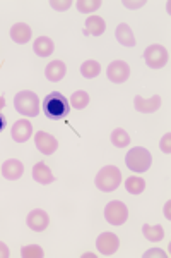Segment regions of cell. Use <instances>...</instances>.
<instances>
[{
	"instance_id": "6da1fadb",
	"label": "cell",
	"mask_w": 171,
	"mask_h": 258,
	"mask_svg": "<svg viewBox=\"0 0 171 258\" xmlns=\"http://www.w3.org/2000/svg\"><path fill=\"white\" fill-rule=\"evenodd\" d=\"M41 110H43V114L52 120L65 119L70 110L69 100H67L65 95L60 93V91H52V93H48L47 97L43 98Z\"/></svg>"
},
{
	"instance_id": "7a4b0ae2",
	"label": "cell",
	"mask_w": 171,
	"mask_h": 258,
	"mask_svg": "<svg viewBox=\"0 0 171 258\" xmlns=\"http://www.w3.org/2000/svg\"><path fill=\"white\" fill-rule=\"evenodd\" d=\"M14 107L21 115L36 117L40 114V98L35 91H19L14 98Z\"/></svg>"
},
{
	"instance_id": "3957f363",
	"label": "cell",
	"mask_w": 171,
	"mask_h": 258,
	"mask_svg": "<svg viewBox=\"0 0 171 258\" xmlns=\"http://www.w3.org/2000/svg\"><path fill=\"white\" fill-rule=\"evenodd\" d=\"M94 182H96V188L99 191L110 193V191H115L122 184V172L115 165H106V167H103L96 174Z\"/></svg>"
},
{
	"instance_id": "277c9868",
	"label": "cell",
	"mask_w": 171,
	"mask_h": 258,
	"mask_svg": "<svg viewBox=\"0 0 171 258\" xmlns=\"http://www.w3.org/2000/svg\"><path fill=\"white\" fill-rule=\"evenodd\" d=\"M125 164H127V167L133 170V172H145V170L151 169L152 155L149 150H145L142 147H135L127 153Z\"/></svg>"
},
{
	"instance_id": "5b68a950",
	"label": "cell",
	"mask_w": 171,
	"mask_h": 258,
	"mask_svg": "<svg viewBox=\"0 0 171 258\" xmlns=\"http://www.w3.org/2000/svg\"><path fill=\"white\" fill-rule=\"evenodd\" d=\"M144 60L151 69H161L168 64L169 53H168V50L162 47V45H151V47L145 48Z\"/></svg>"
},
{
	"instance_id": "8992f818",
	"label": "cell",
	"mask_w": 171,
	"mask_h": 258,
	"mask_svg": "<svg viewBox=\"0 0 171 258\" xmlns=\"http://www.w3.org/2000/svg\"><path fill=\"white\" fill-rule=\"evenodd\" d=\"M105 219L108 224H111V226H123L128 219L127 205H125L123 202H118V200L110 202L105 209Z\"/></svg>"
},
{
	"instance_id": "52a82bcc",
	"label": "cell",
	"mask_w": 171,
	"mask_h": 258,
	"mask_svg": "<svg viewBox=\"0 0 171 258\" xmlns=\"http://www.w3.org/2000/svg\"><path fill=\"white\" fill-rule=\"evenodd\" d=\"M96 248L105 256H111L118 251L120 239L116 238V234H113V232H101L99 238L96 239Z\"/></svg>"
},
{
	"instance_id": "ba28073f",
	"label": "cell",
	"mask_w": 171,
	"mask_h": 258,
	"mask_svg": "<svg viewBox=\"0 0 171 258\" xmlns=\"http://www.w3.org/2000/svg\"><path fill=\"white\" fill-rule=\"evenodd\" d=\"M108 80L111 83H116V85H122L130 78V66L125 60H113L110 66H108Z\"/></svg>"
},
{
	"instance_id": "9c48e42d",
	"label": "cell",
	"mask_w": 171,
	"mask_h": 258,
	"mask_svg": "<svg viewBox=\"0 0 171 258\" xmlns=\"http://www.w3.org/2000/svg\"><path fill=\"white\" fill-rule=\"evenodd\" d=\"M35 143H36V148H38L43 155H53L58 148V141L55 136H52L50 133H45V131L36 133Z\"/></svg>"
},
{
	"instance_id": "30bf717a",
	"label": "cell",
	"mask_w": 171,
	"mask_h": 258,
	"mask_svg": "<svg viewBox=\"0 0 171 258\" xmlns=\"http://www.w3.org/2000/svg\"><path fill=\"white\" fill-rule=\"evenodd\" d=\"M26 222H28V227L31 229V231L43 232V231H47V227L50 224V217H48V214L45 210L36 209V210H31L28 214Z\"/></svg>"
},
{
	"instance_id": "8fae6325",
	"label": "cell",
	"mask_w": 171,
	"mask_h": 258,
	"mask_svg": "<svg viewBox=\"0 0 171 258\" xmlns=\"http://www.w3.org/2000/svg\"><path fill=\"white\" fill-rule=\"evenodd\" d=\"M11 136L16 143H26V141L33 136V124L28 119H19L14 122L11 129Z\"/></svg>"
},
{
	"instance_id": "7c38bea8",
	"label": "cell",
	"mask_w": 171,
	"mask_h": 258,
	"mask_svg": "<svg viewBox=\"0 0 171 258\" xmlns=\"http://www.w3.org/2000/svg\"><path fill=\"white\" fill-rule=\"evenodd\" d=\"M133 105H135L137 112H140V114H152V112L159 110L161 97H159V95H154V97L144 100L142 97H139V95H137V97L133 98Z\"/></svg>"
},
{
	"instance_id": "4fadbf2b",
	"label": "cell",
	"mask_w": 171,
	"mask_h": 258,
	"mask_svg": "<svg viewBox=\"0 0 171 258\" xmlns=\"http://www.w3.org/2000/svg\"><path fill=\"white\" fill-rule=\"evenodd\" d=\"M24 174V165L23 162L18 159H9L4 162L2 165V176L9 181H18V179Z\"/></svg>"
},
{
	"instance_id": "5bb4252c",
	"label": "cell",
	"mask_w": 171,
	"mask_h": 258,
	"mask_svg": "<svg viewBox=\"0 0 171 258\" xmlns=\"http://www.w3.org/2000/svg\"><path fill=\"white\" fill-rule=\"evenodd\" d=\"M67 74V66L62 60H52L50 64L45 68V76H47L48 81H62Z\"/></svg>"
},
{
	"instance_id": "9a60e30c",
	"label": "cell",
	"mask_w": 171,
	"mask_h": 258,
	"mask_svg": "<svg viewBox=\"0 0 171 258\" xmlns=\"http://www.w3.org/2000/svg\"><path fill=\"white\" fill-rule=\"evenodd\" d=\"M33 179H35L36 182H40V184H52V182L55 181V176H53V172L50 170L47 164L38 162V164L33 167Z\"/></svg>"
},
{
	"instance_id": "2e32d148",
	"label": "cell",
	"mask_w": 171,
	"mask_h": 258,
	"mask_svg": "<svg viewBox=\"0 0 171 258\" xmlns=\"http://www.w3.org/2000/svg\"><path fill=\"white\" fill-rule=\"evenodd\" d=\"M33 33H31V28L28 26L26 23H18L11 28V38L19 45H24L31 40Z\"/></svg>"
},
{
	"instance_id": "e0dca14e",
	"label": "cell",
	"mask_w": 171,
	"mask_h": 258,
	"mask_svg": "<svg viewBox=\"0 0 171 258\" xmlns=\"http://www.w3.org/2000/svg\"><path fill=\"white\" fill-rule=\"evenodd\" d=\"M53 48H55V45L48 36H40L33 43V50H35V53L38 57H50L53 53Z\"/></svg>"
},
{
	"instance_id": "ac0fdd59",
	"label": "cell",
	"mask_w": 171,
	"mask_h": 258,
	"mask_svg": "<svg viewBox=\"0 0 171 258\" xmlns=\"http://www.w3.org/2000/svg\"><path fill=\"white\" fill-rule=\"evenodd\" d=\"M115 35H116V40H118L120 45H123V47H135V36H133V33L128 24H125V23L118 24Z\"/></svg>"
},
{
	"instance_id": "d6986e66",
	"label": "cell",
	"mask_w": 171,
	"mask_h": 258,
	"mask_svg": "<svg viewBox=\"0 0 171 258\" xmlns=\"http://www.w3.org/2000/svg\"><path fill=\"white\" fill-rule=\"evenodd\" d=\"M106 30V23L99 16H89L86 19V33L93 36H101Z\"/></svg>"
},
{
	"instance_id": "ffe728a7",
	"label": "cell",
	"mask_w": 171,
	"mask_h": 258,
	"mask_svg": "<svg viewBox=\"0 0 171 258\" xmlns=\"http://www.w3.org/2000/svg\"><path fill=\"white\" fill-rule=\"evenodd\" d=\"M99 73H101V64H99L98 60H86L84 64L81 66V74L86 78V80L98 78Z\"/></svg>"
},
{
	"instance_id": "44dd1931",
	"label": "cell",
	"mask_w": 171,
	"mask_h": 258,
	"mask_svg": "<svg viewBox=\"0 0 171 258\" xmlns=\"http://www.w3.org/2000/svg\"><path fill=\"white\" fill-rule=\"evenodd\" d=\"M111 143H113L116 148H125L130 145V136H128V133L125 131V129L116 127L113 129V133H111Z\"/></svg>"
},
{
	"instance_id": "7402d4cb",
	"label": "cell",
	"mask_w": 171,
	"mask_h": 258,
	"mask_svg": "<svg viewBox=\"0 0 171 258\" xmlns=\"http://www.w3.org/2000/svg\"><path fill=\"white\" fill-rule=\"evenodd\" d=\"M125 189H127L130 195H140L145 189V181L142 177L132 176L125 181Z\"/></svg>"
},
{
	"instance_id": "603a6c76",
	"label": "cell",
	"mask_w": 171,
	"mask_h": 258,
	"mask_svg": "<svg viewBox=\"0 0 171 258\" xmlns=\"http://www.w3.org/2000/svg\"><path fill=\"white\" fill-rule=\"evenodd\" d=\"M87 105H89V95H87V91L79 90L70 97V107H74V109L82 110V109H86Z\"/></svg>"
},
{
	"instance_id": "cb8c5ba5",
	"label": "cell",
	"mask_w": 171,
	"mask_h": 258,
	"mask_svg": "<svg viewBox=\"0 0 171 258\" xmlns=\"http://www.w3.org/2000/svg\"><path fill=\"white\" fill-rule=\"evenodd\" d=\"M142 234L149 241H161L164 239V229L161 226H149V224H145L142 227Z\"/></svg>"
},
{
	"instance_id": "d4e9b609",
	"label": "cell",
	"mask_w": 171,
	"mask_h": 258,
	"mask_svg": "<svg viewBox=\"0 0 171 258\" xmlns=\"http://www.w3.org/2000/svg\"><path fill=\"white\" fill-rule=\"evenodd\" d=\"M79 12H82V14H89V12H94L98 11L99 7L103 6L101 0H77L76 2Z\"/></svg>"
},
{
	"instance_id": "484cf974",
	"label": "cell",
	"mask_w": 171,
	"mask_h": 258,
	"mask_svg": "<svg viewBox=\"0 0 171 258\" xmlns=\"http://www.w3.org/2000/svg\"><path fill=\"white\" fill-rule=\"evenodd\" d=\"M21 256L23 258H43L45 251H43V248L38 246V244H28V246L21 248Z\"/></svg>"
},
{
	"instance_id": "4316f807",
	"label": "cell",
	"mask_w": 171,
	"mask_h": 258,
	"mask_svg": "<svg viewBox=\"0 0 171 258\" xmlns=\"http://www.w3.org/2000/svg\"><path fill=\"white\" fill-rule=\"evenodd\" d=\"M50 6L55 11H67V9H70L72 2H70V0H50Z\"/></svg>"
},
{
	"instance_id": "83f0119b",
	"label": "cell",
	"mask_w": 171,
	"mask_h": 258,
	"mask_svg": "<svg viewBox=\"0 0 171 258\" xmlns=\"http://www.w3.org/2000/svg\"><path fill=\"white\" fill-rule=\"evenodd\" d=\"M152 256H161V258H168V253H164V249L154 248L144 253V258H152Z\"/></svg>"
},
{
	"instance_id": "f1b7e54d",
	"label": "cell",
	"mask_w": 171,
	"mask_h": 258,
	"mask_svg": "<svg viewBox=\"0 0 171 258\" xmlns=\"http://www.w3.org/2000/svg\"><path fill=\"white\" fill-rule=\"evenodd\" d=\"M169 140H171V135H169V133H166V135L162 136V140H161V145H159V147H161V150H162V152L166 153V155H169V153H171Z\"/></svg>"
},
{
	"instance_id": "f546056e",
	"label": "cell",
	"mask_w": 171,
	"mask_h": 258,
	"mask_svg": "<svg viewBox=\"0 0 171 258\" xmlns=\"http://www.w3.org/2000/svg\"><path fill=\"white\" fill-rule=\"evenodd\" d=\"M6 107V98L4 97H0V133L6 129V126H7V119H6V115L2 114V109Z\"/></svg>"
},
{
	"instance_id": "4dcf8cb0",
	"label": "cell",
	"mask_w": 171,
	"mask_h": 258,
	"mask_svg": "<svg viewBox=\"0 0 171 258\" xmlns=\"http://www.w3.org/2000/svg\"><path fill=\"white\" fill-rule=\"evenodd\" d=\"M123 6H127L128 9H139V7L145 6V0H140V2H128V0H123Z\"/></svg>"
},
{
	"instance_id": "1f68e13d",
	"label": "cell",
	"mask_w": 171,
	"mask_h": 258,
	"mask_svg": "<svg viewBox=\"0 0 171 258\" xmlns=\"http://www.w3.org/2000/svg\"><path fill=\"white\" fill-rule=\"evenodd\" d=\"M9 256H11V251H9V248H7V244L0 241V258H9Z\"/></svg>"
},
{
	"instance_id": "d6a6232c",
	"label": "cell",
	"mask_w": 171,
	"mask_h": 258,
	"mask_svg": "<svg viewBox=\"0 0 171 258\" xmlns=\"http://www.w3.org/2000/svg\"><path fill=\"white\" fill-rule=\"evenodd\" d=\"M169 205H171L169 202L166 203V212H164V214H166V219H169V217H171V215H169Z\"/></svg>"
}]
</instances>
